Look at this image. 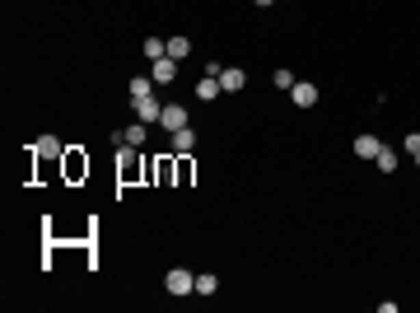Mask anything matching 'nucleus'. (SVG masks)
I'll use <instances>...</instances> for the list:
<instances>
[{
	"label": "nucleus",
	"instance_id": "f257e3e1",
	"mask_svg": "<svg viewBox=\"0 0 420 313\" xmlns=\"http://www.w3.org/2000/svg\"><path fill=\"white\" fill-rule=\"evenodd\" d=\"M145 136H150V122L135 117V122H127L122 131H112V145H117V150H122V145H145Z\"/></svg>",
	"mask_w": 420,
	"mask_h": 313
},
{
	"label": "nucleus",
	"instance_id": "f03ea898",
	"mask_svg": "<svg viewBox=\"0 0 420 313\" xmlns=\"http://www.w3.org/2000/svg\"><path fill=\"white\" fill-rule=\"evenodd\" d=\"M163 290H168V295H196V276H192L187 266H173V271L163 276Z\"/></svg>",
	"mask_w": 420,
	"mask_h": 313
},
{
	"label": "nucleus",
	"instance_id": "7ed1b4c3",
	"mask_svg": "<svg viewBox=\"0 0 420 313\" xmlns=\"http://www.w3.org/2000/svg\"><path fill=\"white\" fill-rule=\"evenodd\" d=\"M159 127H163V131H183V127H192V122H187V108H183V103H163Z\"/></svg>",
	"mask_w": 420,
	"mask_h": 313
},
{
	"label": "nucleus",
	"instance_id": "20e7f679",
	"mask_svg": "<svg viewBox=\"0 0 420 313\" xmlns=\"http://www.w3.org/2000/svg\"><path fill=\"white\" fill-rule=\"evenodd\" d=\"M131 108H135V117H140V122H150V127H155L159 117H163V103H159L155 94H145V99H135Z\"/></svg>",
	"mask_w": 420,
	"mask_h": 313
},
{
	"label": "nucleus",
	"instance_id": "39448f33",
	"mask_svg": "<svg viewBox=\"0 0 420 313\" xmlns=\"http://www.w3.org/2000/svg\"><path fill=\"white\" fill-rule=\"evenodd\" d=\"M150 79H155V84H173V79H178V61H173V56H159Z\"/></svg>",
	"mask_w": 420,
	"mask_h": 313
},
{
	"label": "nucleus",
	"instance_id": "423d86ee",
	"mask_svg": "<svg viewBox=\"0 0 420 313\" xmlns=\"http://www.w3.org/2000/svg\"><path fill=\"white\" fill-rule=\"evenodd\" d=\"M289 99L299 108H313L317 103V84H309V79H294V89H289Z\"/></svg>",
	"mask_w": 420,
	"mask_h": 313
},
{
	"label": "nucleus",
	"instance_id": "0eeeda50",
	"mask_svg": "<svg viewBox=\"0 0 420 313\" xmlns=\"http://www.w3.org/2000/svg\"><path fill=\"white\" fill-rule=\"evenodd\" d=\"M378 150H383V140H378L373 131H365V136H355V155H360V159H378Z\"/></svg>",
	"mask_w": 420,
	"mask_h": 313
},
{
	"label": "nucleus",
	"instance_id": "6e6552de",
	"mask_svg": "<svg viewBox=\"0 0 420 313\" xmlns=\"http://www.w3.org/2000/svg\"><path fill=\"white\" fill-rule=\"evenodd\" d=\"M117 168H122V178H135V173H140V159H135V145H122V150H117Z\"/></svg>",
	"mask_w": 420,
	"mask_h": 313
},
{
	"label": "nucleus",
	"instance_id": "1a4fd4ad",
	"mask_svg": "<svg viewBox=\"0 0 420 313\" xmlns=\"http://www.w3.org/2000/svg\"><path fill=\"white\" fill-rule=\"evenodd\" d=\"M243 84H248V71H238V66H229V71H220V89H224V94H238Z\"/></svg>",
	"mask_w": 420,
	"mask_h": 313
},
{
	"label": "nucleus",
	"instance_id": "9d476101",
	"mask_svg": "<svg viewBox=\"0 0 420 313\" xmlns=\"http://www.w3.org/2000/svg\"><path fill=\"white\" fill-rule=\"evenodd\" d=\"M220 94H224V89H220V75H201V79H196V99H201V103L220 99Z\"/></svg>",
	"mask_w": 420,
	"mask_h": 313
},
{
	"label": "nucleus",
	"instance_id": "9b49d317",
	"mask_svg": "<svg viewBox=\"0 0 420 313\" xmlns=\"http://www.w3.org/2000/svg\"><path fill=\"white\" fill-rule=\"evenodd\" d=\"M196 150V131L183 127V131H173V155H192Z\"/></svg>",
	"mask_w": 420,
	"mask_h": 313
},
{
	"label": "nucleus",
	"instance_id": "f8f14e48",
	"mask_svg": "<svg viewBox=\"0 0 420 313\" xmlns=\"http://www.w3.org/2000/svg\"><path fill=\"white\" fill-rule=\"evenodd\" d=\"M33 150H38V155H47V159H56V155H66V145H61V140H56V136H42V140H38V145H33Z\"/></svg>",
	"mask_w": 420,
	"mask_h": 313
},
{
	"label": "nucleus",
	"instance_id": "ddd939ff",
	"mask_svg": "<svg viewBox=\"0 0 420 313\" xmlns=\"http://www.w3.org/2000/svg\"><path fill=\"white\" fill-rule=\"evenodd\" d=\"M145 94H155V79H150V75H135L131 79V103H135V99H145Z\"/></svg>",
	"mask_w": 420,
	"mask_h": 313
},
{
	"label": "nucleus",
	"instance_id": "4468645a",
	"mask_svg": "<svg viewBox=\"0 0 420 313\" xmlns=\"http://www.w3.org/2000/svg\"><path fill=\"white\" fill-rule=\"evenodd\" d=\"M145 56H150V61L168 56V38H145Z\"/></svg>",
	"mask_w": 420,
	"mask_h": 313
},
{
	"label": "nucleus",
	"instance_id": "2eb2a0df",
	"mask_svg": "<svg viewBox=\"0 0 420 313\" xmlns=\"http://www.w3.org/2000/svg\"><path fill=\"white\" fill-rule=\"evenodd\" d=\"M215 290H220L215 271H201V276H196V295H215Z\"/></svg>",
	"mask_w": 420,
	"mask_h": 313
},
{
	"label": "nucleus",
	"instance_id": "dca6fc26",
	"mask_svg": "<svg viewBox=\"0 0 420 313\" xmlns=\"http://www.w3.org/2000/svg\"><path fill=\"white\" fill-rule=\"evenodd\" d=\"M187 52H192V42H187V38H168V56H173V61H183Z\"/></svg>",
	"mask_w": 420,
	"mask_h": 313
},
{
	"label": "nucleus",
	"instance_id": "f3484780",
	"mask_svg": "<svg viewBox=\"0 0 420 313\" xmlns=\"http://www.w3.org/2000/svg\"><path fill=\"white\" fill-rule=\"evenodd\" d=\"M373 164H378L383 173H393V168H397V155H393V150H388V145H383V150H378V159H373Z\"/></svg>",
	"mask_w": 420,
	"mask_h": 313
},
{
	"label": "nucleus",
	"instance_id": "a211bd4d",
	"mask_svg": "<svg viewBox=\"0 0 420 313\" xmlns=\"http://www.w3.org/2000/svg\"><path fill=\"white\" fill-rule=\"evenodd\" d=\"M150 173H155L159 183H168V178H173V164H168V159H159V164H155V168H150Z\"/></svg>",
	"mask_w": 420,
	"mask_h": 313
},
{
	"label": "nucleus",
	"instance_id": "6ab92c4d",
	"mask_svg": "<svg viewBox=\"0 0 420 313\" xmlns=\"http://www.w3.org/2000/svg\"><path fill=\"white\" fill-rule=\"evenodd\" d=\"M271 79H276V89H294V71H276Z\"/></svg>",
	"mask_w": 420,
	"mask_h": 313
},
{
	"label": "nucleus",
	"instance_id": "aec40b11",
	"mask_svg": "<svg viewBox=\"0 0 420 313\" xmlns=\"http://www.w3.org/2000/svg\"><path fill=\"white\" fill-rule=\"evenodd\" d=\"M420 150V131H411V136H406V155H416Z\"/></svg>",
	"mask_w": 420,
	"mask_h": 313
},
{
	"label": "nucleus",
	"instance_id": "412c9836",
	"mask_svg": "<svg viewBox=\"0 0 420 313\" xmlns=\"http://www.w3.org/2000/svg\"><path fill=\"white\" fill-rule=\"evenodd\" d=\"M252 5H262V10H266V5H276V0H252Z\"/></svg>",
	"mask_w": 420,
	"mask_h": 313
},
{
	"label": "nucleus",
	"instance_id": "4be33fe9",
	"mask_svg": "<svg viewBox=\"0 0 420 313\" xmlns=\"http://www.w3.org/2000/svg\"><path fill=\"white\" fill-rule=\"evenodd\" d=\"M411 159H416V168H420V150H416V155H411Z\"/></svg>",
	"mask_w": 420,
	"mask_h": 313
}]
</instances>
